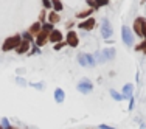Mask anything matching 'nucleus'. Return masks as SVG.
<instances>
[{
	"label": "nucleus",
	"mask_w": 146,
	"mask_h": 129,
	"mask_svg": "<svg viewBox=\"0 0 146 129\" xmlns=\"http://www.w3.org/2000/svg\"><path fill=\"white\" fill-rule=\"evenodd\" d=\"M20 41H22L20 33H16V34H13V36H8L5 41H3V44H2V51H3V53L14 51L17 48V45L20 44Z\"/></svg>",
	"instance_id": "nucleus-1"
},
{
	"label": "nucleus",
	"mask_w": 146,
	"mask_h": 129,
	"mask_svg": "<svg viewBox=\"0 0 146 129\" xmlns=\"http://www.w3.org/2000/svg\"><path fill=\"white\" fill-rule=\"evenodd\" d=\"M146 27V17L145 16H138L134 19V23H132V33L134 36L143 39V30Z\"/></svg>",
	"instance_id": "nucleus-2"
},
{
	"label": "nucleus",
	"mask_w": 146,
	"mask_h": 129,
	"mask_svg": "<svg viewBox=\"0 0 146 129\" xmlns=\"http://www.w3.org/2000/svg\"><path fill=\"white\" fill-rule=\"evenodd\" d=\"M100 31H101V37L103 39H110L113 34V30H112V23L107 17H103L101 22H100Z\"/></svg>",
	"instance_id": "nucleus-3"
},
{
	"label": "nucleus",
	"mask_w": 146,
	"mask_h": 129,
	"mask_svg": "<svg viewBox=\"0 0 146 129\" xmlns=\"http://www.w3.org/2000/svg\"><path fill=\"white\" fill-rule=\"evenodd\" d=\"M78 62H79V65H82V67H95L96 65V59L93 55H90V53H79L78 55Z\"/></svg>",
	"instance_id": "nucleus-4"
},
{
	"label": "nucleus",
	"mask_w": 146,
	"mask_h": 129,
	"mask_svg": "<svg viewBox=\"0 0 146 129\" xmlns=\"http://www.w3.org/2000/svg\"><path fill=\"white\" fill-rule=\"evenodd\" d=\"M76 90H78L79 93H82V95H89L93 90V82L90 81L89 78H82V79H79V82L76 84Z\"/></svg>",
	"instance_id": "nucleus-5"
},
{
	"label": "nucleus",
	"mask_w": 146,
	"mask_h": 129,
	"mask_svg": "<svg viewBox=\"0 0 146 129\" xmlns=\"http://www.w3.org/2000/svg\"><path fill=\"white\" fill-rule=\"evenodd\" d=\"M121 41L124 42L126 47H134V33H132V28L123 25V28H121Z\"/></svg>",
	"instance_id": "nucleus-6"
},
{
	"label": "nucleus",
	"mask_w": 146,
	"mask_h": 129,
	"mask_svg": "<svg viewBox=\"0 0 146 129\" xmlns=\"http://www.w3.org/2000/svg\"><path fill=\"white\" fill-rule=\"evenodd\" d=\"M64 41L67 42L68 47H72V48H76L79 45V36L75 30H68L67 34L64 36Z\"/></svg>",
	"instance_id": "nucleus-7"
},
{
	"label": "nucleus",
	"mask_w": 146,
	"mask_h": 129,
	"mask_svg": "<svg viewBox=\"0 0 146 129\" xmlns=\"http://www.w3.org/2000/svg\"><path fill=\"white\" fill-rule=\"evenodd\" d=\"M79 30H82V31H92L93 28L96 27V19L93 16H90L89 19H84V20H79V23L78 25Z\"/></svg>",
	"instance_id": "nucleus-8"
},
{
	"label": "nucleus",
	"mask_w": 146,
	"mask_h": 129,
	"mask_svg": "<svg viewBox=\"0 0 146 129\" xmlns=\"http://www.w3.org/2000/svg\"><path fill=\"white\" fill-rule=\"evenodd\" d=\"M61 41H64V33H62V30L54 28L50 34H48V42H50V44L54 45V44L61 42Z\"/></svg>",
	"instance_id": "nucleus-9"
},
{
	"label": "nucleus",
	"mask_w": 146,
	"mask_h": 129,
	"mask_svg": "<svg viewBox=\"0 0 146 129\" xmlns=\"http://www.w3.org/2000/svg\"><path fill=\"white\" fill-rule=\"evenodd\" d=\"M48 44V33H45V31L40 30L39 34H36V37H34V45H37V47H45V45Z\"/></svg>",
	"instance_id": "nucleus-10"
},
{
	"label": "nucleus",
	"mask_w": 146,
	"mask_h": 129,
	"mask_svg": "<svg viewBox=\"0 0 146 129\" xmlns=\"http://www.w3.org/2000/svg\"><path fill=\"white\" fill-rule=\"evenodd\" d=\"M115 53H117V51H115V48H109V47H107V48H104V50L101 51V53H100V55H101V59H100V62H107V61H112V59L115 58Z\"/></svg>",
	"instance_id": "nucleus-11"
},
{
	"label": "nucleus",
	"mask_w": 146,
	"mask_h": 129,
	"mask_svg": "<svg viewBox=\"0 0 146 129\" xmlns=\"http://www.w3.org/2000/svg\"><path fill=\"white\" fill-rule=\"evenodd\" d=\"M31 45L33 44H30V42H27V41H20V44L17 45V48H16V55H25V53H28L30 51V48H31Z\"/></svg>",
	"instance_id": "nucleus-12"
},
{
	"label": "nucleus",
	"mask_w": 146,
	"mask_h": 129,
	"mask_svg": "<svg viewBox=\"0 0 146 129\" xmlns=\"http://www.w3.org/2000/svg\"><path fill=\"white\" fill-rule=\"evenodd\" d=\"M93 13H95V9H92V8H86V9H81V11H78L75 14V17L78 20H84V19H89L90 16H93Z\"/></svg>",
	"instance_id": "nucleus-13"
},
{
	"label": "nucleus",
	"mask_w": 146,
	"mask_h": 129,
	"mask_svg": "<svg viewBox=\"0 0 146 129\" xmlns=\"http://www.w3.org/2000/svg\"><path fill=\"white\" fill-rule=\"evenodd\" d=\"M132 92H134V84H131V82L124 84L123 89H121V95H123V100H129V98H132Z\"/></svg>",
	"instance_id": "nucleus-14"
},
{
	"label": "nucleus",
	"mask_w": 146,
	"mask_h": 129,
	"mask_svg": "<svg viewBox=\"0 0 146 129\" xmlns=\"http://www.w3.org/2000/svg\"><path fill=\"white\" fill-rule=\"evenodd\" d=\"M47 22L53 23V25H58L61 22V13H56V11H48V16H47Z\"/></svg>",
	"instance_id": "nucleus-15"
},
{
	"label": "nucleus",
	"mask_w": 146,
	"mask_h": 129,
	"mask_svg": "<svg viewBox=\"0 0 146 129\" xmlns=\"http://www.w3.org/2000/svg\"><path fill=\"white\" fill-rule=\"evenodd\" d=\"M54 101H56L58 104H62L65 101V92L61 87H56V89H54Z\"/></svg>",
	"instance_id": "nucleus-16"
},
{
	"label": "nucleus",
	"mask_w": 146,
	"mask_h": 129,
	"mask_svg": "<svg viewBox=\"0 0 146 129\" xmlns=\"http://www.w3.org/2000/svg\"><path fill=\"white\" fill-rule=\"evenodd\" d=\"M40 30H42V23L39 22V20H36V22H33L31 25L28 27V31L31 34H33L34 37H36V34H39L40 33Z\"/></svg>",
	"instance_id": "nucleus-17"
},
{
	"label": "nucleus",
	"mask_w": 146,
	"mask_h": 129,
	"mask_svg": "<svg viewBox=\"0 0 146 129\" xmlns=\"http://www.w3.org/2000/svg\"><path fill=\"white\" fill-rule=\"evenodd\" d=\"M51 5H53V11H56V13H62V9H64L62 0H51Z\"/></svg>",
	"instance_id": "nucleus-18"
},
{
	"label": "nucleus",
	"mask_w": 146,
	"mask_h": 129,
	"mask_svg": "<svg viewBox=\"0 0 146 129\" xmlns=\"http://www.w3.org/2000/svg\"><path fill=\"white\" fill-rule=\"evenodd\" d=\"M20 36H22V39H23V41H27V42H30V44H34V36L30 33L28 30L23 31V33H20Z\"/></svg>",
	"instance_id": "nucleus-19"
},
{
	"label": "nucleus",
	"mask_w": 146,
	"mask_h": 129,
	"mask_svg": "<svg viewBox=\"0 0 146 129\" xmlns=\"http://www.w3.org/2000/svg\"><path fill=\"white\" fill-rule=\"evenodd\" d=\"M110 96H112L115 101H123V95H121V92H118L115 89H110Z\"/></svg>",
	"instance_id": "nucleus-20"
},
{
	"label": "nucleus",
	"mask_w": 146,
	"mask_h": 129,
	"mask_svg": "<svg viewBox=\"0 0 146 129\" xmlns=\"http://www.w3.org/2000/svg\"><path fill=\"white\" fill-rule=\"evenodd\" d=\"M145 48H146V41H145V39H141V42H138L137 45H135L134 50L137 51V53H143Z\"/></svg>",
	"instance_id": "nucleus-21"
},
{
	"label": "nucleus",
	"mask_w": 146,
	"mask_h": 129,
	"mask_svg": "<svg viewBox=\"0 0 146 129\" xmlns=\"http://www.w3.org/2000/svg\"><path fill=\"white\" fill-rule=\"evenodd\" d=\"M53 30H54V25H53V23H50V22H44V23H42V31H45V33L50 34Z\"/></svg>",
	"instance_id": "nucleus-22"
},
{
	"label": "nucleus",
	"mask_w": 146,
	"mask_h": 129,
	"mask_svg": "<svg viewBox=\"0 0 146 129\" xmlns=\"http://www.w3.org/2000/svg\"><path fill=\"white\" fill-rule=\"evenodd\" d=\"M47 16H48V11H47V9H40V13H39V19H37V20H39V22L40 23H44V22H47Z\"/></svg>",
	"instance_id": "nucleus-23"
},
{
	"label": "nucleus",
	"mask_w": 146,
	"mask_h": 129,
	"mask_svg": "<svg viewBox=\"0 0 146 129\" xmlns=\"http://www.w3.org/2000/svg\"><path fill=\"white\" fill-rule=\"evenodd\" d=\"M42 2V8L47 9V11H51L53 9V5H51V0H40Z\"/></svg>",
	"instance_id": "nucleus-24"
},
{
	"label": "nucleus",
	"mask_w": 146,
	"mask_h": 129,
	"mask_svg": "<svg viewBox=\"0 0 146 129\" xmlns=\"http://www.w3.org/2000/svg\"><path fill=\"white\" fill-rule=\"evenodd\" d=\"M0 126H2L3 129H11V123H9V120L6 117H3L2 121H0Z\"/></svg>",
	"instance_id": "nucleus-25"
},
{
	"label": "nucleus",
	"mask_w": 146,
	"mask_h": 129,
	"mask_svg": "<svg viewBox=\"0 0 146 129\" xmlns=\"http://www.w3.org/2000/svg\"><path fill=\"white\" fill-rule=\"evenodd\" d=\"M28 55H40V47H37V45H31V48H30V51H28Z\"/></svg>",
	"instance_id": "nucleus-26"
},
{
	"label": "nucleus",
	"mask_w": 146,
	"mask_h": 129,
	"mask_svg": "<svg viewBox=\"0 0 146 129\" xmlns=\"http://www.w3.org/2000/svg\"><path fill=\"white\" fill-rule=\"evenodd\" d=\"M64 47H68L65 41H61V42H58V44H54V45H53V48H54V50H56V51L62 50V48H64Z\"/></svg>",
	"instance_id": "nucleus-27"
},
{
	"label": "nucleus",
	"mask_w": 146,
	"mask_h": 129,
	"mask_svg": "<svg viewBox=\"0 0 146 129\" xmlns=\"http://www.w3.org/2000/svg\"><path fill=\"white\" fill-rule=\"evenodd\" d=\"M86 3H87V6L89 8H92V9H95V11H98V5L95 3V0H86Z\"/></svg>",
	"instance_id": "nucleus-28"
},
{
	"label": "nucleus",
	"mask_w": 146,
	"mask_h": 129,
	"mask_svg": "<svg viewBox=\"0 0 146 129\" xmlns=\"http://www.w3.org/2000/svg\"><path fill=\"white\" fill-rule=\"evenodd\" d=\"M95 3L98 5V8H103V6H107L110 3V0H95Z\"/></svg>",
	"instance_id": "nucleus-29"
},
{
	"label": "nucleus",
	"mask_w": 146,
	"mask_h": 129,
	"mask_svg": "<svg viewBox=\"0 0 146 129\" xmlns=\"http://www.w3.org/2000/svg\"><path fill=\"white\" fill-rule=\"evenodd\" d=\"M64 27H65V30H67V31H68V30H72L73 27H75V20H73V19L67 20V22H65V25H64Z\"/></svg>",
	"instance_id": "nucleus-30"
},
{
	"label": "nucleus",
	"mask_w": 146,
	"mask_h": 129,
	"mask_svg": "<svg viewBox=\"0 0 146 129\" xmlns=\"http://www.w3.org/2000/svg\"><path fill=\"white\" fill-rule=\"evenodd\" d=\"M98 129H115V128H112V126H109V124H100V126H98Z\"/></svg>",
	"instance_id": "nucleus-31"
},
{
	"label": "nucleus",
	"mask_w": 146,
	"mask_h": 129,
	"mask_svg": "<svg viewBox=\"0 0 146 129\" xmlns=\"http://www.w3.org/2000/svg\"><path fill=\"white\" fill-rule=\"evenodd\" d=\"M134 103H135V100H134V96H132V98H129V110L134 109Z\"/></svg>",
	"instance_id": "nucleus-32"
},
{
	"label": "nucleus",
	"mask_w": 146,
	"mask_h": 129,
	"mask_svg": "<svg viewBox=\"0 0 146 129\" xmlns=\"http://www.w3.org/2000/svg\"><path fill=\"white\" fill-rule=\"evenodd\" d=\"M143 39L146 41V27H145V30H143Z\"/></svg>",
	"instance_id": "nucleus-33"
},
{
	"label": "nucleus",
	"mask_w": 146,
	"mask_h": 129,
	"mask_svg": "<svg viewBox=\"0 0 146 129\" xmlns=\"http://www.w3.org/2000/svg\"><path fill=\"white\" fill-rule=\"evenodd\" d=\"M143 53H145V55H146V48H145V50H143Z\"/></svg>",
	"instance_id": "nucleus-34"
},
{
	"label": "nucleus",
	"mask_w": 146,
	"mask_h": 129,
	"mask_svg": "<svg viewBox=\"0 0 146 129\" xmlns=\"http://www.w3.org/2000/svg\"><path fill=\"white\" fill-rule=\"evenodd\" d=\"M0 129H3V128H2V126H0Z\"/></svg>",
	"instance_id": "nucleus-35"
}]
</instances>
